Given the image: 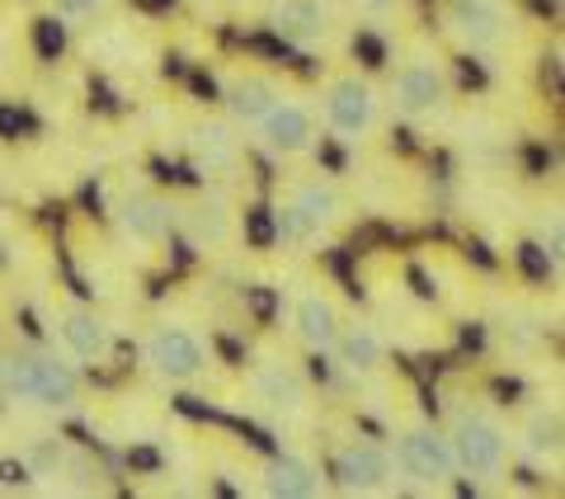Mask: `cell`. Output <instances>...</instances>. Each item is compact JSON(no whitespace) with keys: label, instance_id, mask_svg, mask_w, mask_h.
Returning a JSON list of instances; mask_svg holds the SVG:
<instances>
[{"label":"cell","instance_id":"obj_1","mask_svg":"<svg viewBox=\"0 0 565 499\" xmlns=\"http://www.w3.org/2000/svg\"><path fill=\"white\" fill-rule=\"evenodd\" d=\"M0 396L39 410H71L81 401V372L52 349L6 344L0 349Z\"/></svg>","mask_w":565,"mask_h":499},{"label":"cell","instance_id":"obj_2","mask_svg":"<svg viewBox=\"0 0 565 499\" xmlns=\"http://www.w3.org/2000/svg\"><path fill=\"white\" fill-rule=\"evenodd\" d=\"M448 448L457 457V471H467L476 480H500L509 467V429L504 420L486 405H462L448 424Z\"/></svg>","mask_w":565,"mask_h":499},{"label":"cell","instance_id":"obj_3","mask_svg":"<svg viewBox=\"0 0 565 499\" xmlns=\"http://www.w3.org/2000/svg\"><path fill=\"white\" fill-rule=\"evenodd\" d=\"M321 118L340 141H363L382 118V95L363 76H334L321 91Z\"/></svg>","mask_w":565,"mask_h":499},{"label":"cell","instance_id":"obj_4","mask_svg":"<svg viewBox=\"0 0 565 499\" xmlns=\"http://www.w3.org/2000/svg\"><path fill=\"white\" fill-rule=\"evenodd\" d=\"M392 467H396L401 480H411V486L434 490V486H448V480L457 476V457L448 448V434L429 429V424H415V429L396 434Z\"/></svg>","mask_w":565,"mask_h":499},{"label":"cell","instance_id":"obj_5","mask_svg":"<svg viewBox=\"0 0 565 499\" xmlns=\"http://www.w3.org/2000/svg\"><path fill=\"white\" fill-rule=\"evenodd\" d=\"M386 99H392L396 118L405 123H429L448 109V71L434 57H411L396 66L392 85H386Z\"/></svg>","mask_w":565,"mask_h":499},{"label":"cell","instance_id":"obj_6","mask_svg":"<svg viewBox=\"0 0 565 499\" xmlns=\"http://www.w3.org/2000/svg\"><path fill=\"white\" fill-rule=\"evenodd\" d=\"M141 359H147V368L156 372L161 382H199L207 372V349L203 340L193 335L189 326H174V320H166V326H156L147 340H141Z\"/></svg>","mask_w":565,"mask_h":499},{"label":"cell","instance_id":"obj_7","mask_svg":"<svg viewBox=\"0 0 565 499\" xmlns=\"http://www.w3.org/2000/svg\"><path fill=\"white\" fill-rule=\"evenodd\" d=\"M330 476H334V486H340L344 495H377V490H386L396 480L392 448L367 443V438H353V443H344V448L334 453Z\"/></svg>","mask_w":565,"mask_h":499},{"label":"cell","instance_id":"obj_8","mask_svg":"<svg viewBox=\"0 0 565 499\" xmlns=\"http://www.w3.org/2000/svg\"><path fill=\"white\" fill-rule=\"evenodd\" d=\"M340 212H344V199L330 180H302L292 189L288 208H282V231H288L292 241H316L340 222Z\"/></svg>","mask_w":565,"mask_h":499},{"label":"cell","instance_id":"obj_9","mask_svg":"<svg viewBox=\"0 0 565 499\" xmlns=\"http://www.w3.org/2000/svg\"><path fill=\"white\" fill-rule=\"evenodd\" d=\"M255 132H259V141H264V151L269 156H282V160L307 156L311 141H316V114H311V104L282 95L274 109L259 118Z\"/></svg>","mask_w":565,"mask_h":499},{"label":"cell","instance_id":"obj_10","mask_svg":"<svg viewBox=\"0 0 565 499\" xmlns=\"http://www.w3.org/2000/svg\"><path fill=\"white\" fill-rule=\"evenodd\" d=\"M444 20L452 29V39L471 52H490L509 39V14L500 0H448Z\"/></svg>","mask_w":565,"mask_h":499},{"label":"cell","instance_id":"obj_11","mask_svg":"<svg viewBox=\"0 0 565 499\" xmlns=\"http://www.w3.org/2000/svg\"><path fill=\"white\" fill-rule=\"evenodd\" d=\"M269 29L292 47H321L334 33V10L330 0H274Z\"/></svg>","mask_w":565,"mask_h":499},{"label":"cell","instance_id":"obj_12","mask_svg":"<svg viewBox=\"0 0 565 499\" xmlns=\"http://www.w3.org/2000/svg\"><path fill=\"white\" fill-rule=\"evenodd\" d=\"M282 99V85L264 71H232L222 85V104L236 128H259V118Z\"/></svg>","mask_w":565,"mask_h":499},{"label":"cell","instance_id":"obj_13","mask_svg":"<svg viewBox=\"0 0 565 499\" xmlns=\"http://www.w3.org/2000/svg\"><path fill=\"white\" fill-rule=\"evenodd\" d=\"M57 335H62V349L81 363H104L114 353V335H109V326H104V316L90 311V307H76V301L62 307Z\"/></svg>","mask_w":565,"mask_h":499},{"label":"cell","instance_id":"obj_14","mask_svg":"<svg viewBox=\"0 0 565 499\" xmlns=\"http://www.w3.org/2000/svg\"><path fill=\"white\" fill-rule=\"evenodd\" d=\"M118 226H122V236H132L141 245H156V241L170 236L174 208L161 199V193H128V199L118 203Z\"/></svg>","mask_w":565,"mask_h":499},{"label":"cell","instance_id":"obj_15","mask_svg":"<svg viewBox=\"0 0 565 499\" xmlns=\"http://www.w3.org/2000/svg\"><path fill=\"white\" fill-rule=\"evenodd\" d=\"M250 386H255V401L269 405L274 415H302V410H307V382H302V372L288 368V363L255 368Z\"/></svg>","mask_w":565,"mask_h":499},{"label":"cell","instance_id":"obj_16","mask_svg":"<svg viewBox=\"0 0 565 499\" xmlns=\"http://www.w3.org/2000/svg\"><path fill=\"white\" fill-rule=\"evenodd\" d=\"M330 349H334V359H340V368L353 372V378H373L386 363V340L373 326H340Z\"/></svg>","mask_w":565,"mask_h":499},{"label":"cell","instance_id":"obj_17","mask_svg":"<svg viewBox=\"0 0 565 499\" xmlns=\"http://www.w3.org/2000/svg\"><path fill=\"white\" fill-rule=\"evenodd\" d=\"M264 490L278 495V499H311L321 490V467L297 453H282L264 467Z\"/></svg>","mask_w":565,"mask_h":499},{"label":"cell","instance_id":"obj_18","mask_svg":"<svg viewBox=\"0 0 565 499\" xmlns=\"http://www.w3.org/2000/svg\"><path fill=\"white\" fill-rule=\"evenodd\" d=\"M519 448L533 457V461H561V448H565V424H561V410L556 405H542V410H533L527 415V424H523V434H519Z\"/></svg>","mask_w":565,"mask_h":499},{"label":"cell","instance_id":"obj_19","mask_svg":"<svg viewBox=\"0 0 565 499\" xmlns=\"http://www.w3.org/2000/svg\"><path fill=\"white\" fill-rule=\"evenodd\" d=\"M297 335L311 344V349H330L334 344V335H340V307L326 297V293H302L297 297Z\"/></svg>","mask_w":565,"mask_h":499},{"label":"cell","instance_id":"obj_20","mask_svg":"<svg viewBox=\"0 0 565 499\" xmlns=\"http://www.w3.org/2000/svg\"><path fill=\"white\" fill-rule=\"evenodd\" d=\"M232 226H236L232 212H226V203H217V199H203L184 212V231H189L193 245H226L232 241Z\"/></svg>","mask_w":565,"mask_h":499},{"label":"cell","instance_id":"obj_21","mask_svg":"<svg viewBox=\"0 0 565 499\" xmlns=\"http://www.w3.org/2000/svg\"><path fill=\"white\" fill-rule=\"evenodd\" d=\"M24 467L33 471V476H62L66 467H71V448L62 438H33L29 443V453H24Z\"/></svg>","mask_w":565,"mask_h":499},{"label":"cell","instance_id":"obj_22","mask_svg":"<svg viewBox=\"0 0 565 499\" xmlns=\"http://www.w3.org/2000/svg\"><path fill=\"white\" fill-rule=\"evenodd\" d=\"M199 156H207V160H232L236 156L232 128H222V123H203V128H199Z\"/></svg>","mask_w":565,"mask_h":499},{"label":"cell","instance_id":"obj_23","mask_svg":"<svg viewBox=\"0 0 565 499\" xmlns=\"http://www.w3.org/2000/svg\"><path fill=\"white\" fill-rule=\"evenodd\" d=\"M104 6H109V0H57V10L66 14V20H95Z\"/></svg>","mask_w":565,"mask_h":499},{"label":"cell","instance_id":"obj_24","mask_svg":"<svg viewBox=\"0 0 565 499\" xmlns=\"http://www.w3.org/2000/svg\"><path fill=\"white\" fill-rule=\"evenodd\" d=\"M405 0H353V10L367 14V20H386V14H396Z\"/></svg>","mask_w":565,"mask_h":499}]
</instances>
